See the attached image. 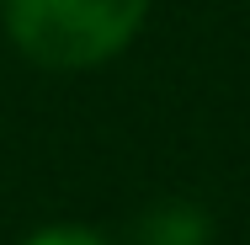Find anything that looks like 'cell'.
Returning <instances> with one entry per match:
<instances>
[{"label": "cell", "instance_id": "1", "mask_svg": "<svg viewBox=\"0 0 250 245\" xmlns=\"http://www.w3.org/2000/svg\"><path fill=\"white\" fill-rule=\"evenodd\" d=\"M149 0H5L11 43L43 69H91L128 48Z\"/></svg>", "mask_w": 250, "mask_h": 245}, {"label": "cell", "instance_id": "2", "mask_svg": "<svg viewBox=\"0 0 250 245\" xmlns=\"http://www.w3.org/2000/svg\"><path fill=\"white\" fill-rule=\"evenodd\" d=\"M144 245H208V219L192 202H165L144 219Z\"/></svg>", "mask_w": 250, "mask_h": 245}, {"label": "cell", "instance_id": "3", "mask_svg": "<svg viewBox=\"0 0 250 245\" xmlns=\"http://www.w3.org/2000/svg\"><path fill=\"white\" fill-rule=\"evenodd\" d=\"M27 245H106V240L91 235V229H80V224H53V229H38Z\"/></svg>", "mask_w": 250, "mask_h": 245}]
</instances>
